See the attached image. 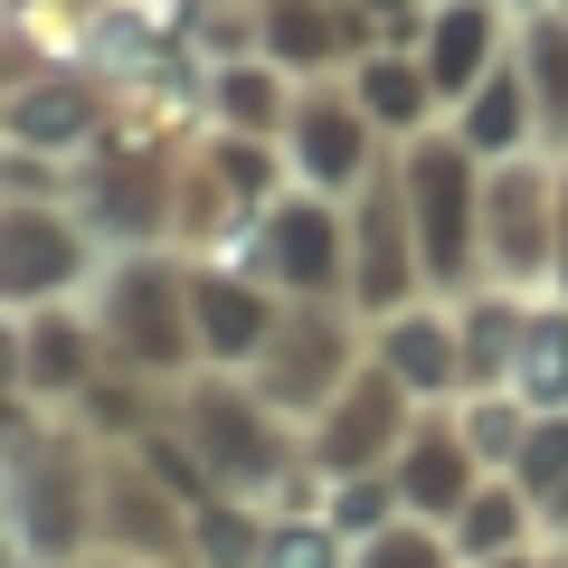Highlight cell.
<instances>
[{
	"instance_id": "1",
	"label": "cell",
	"mask_w": 568,
	"mask_h": 568,
	"mask_svg": "<svg viewBox=\"0 0 568 568\" xmlns=\"http://www.w3.org/2000/svg\"><path fill=\"white\" fill-rule=\"evenodd\" d=\"M407 227L426 237V265L436 275H455L474 246V181H465V152H446V142H417L407 152Z\"/></svg>"
},
{
	"instance_id": "2",
	"label": "cell",
	"mask_w": 568,
	"mask_h": 568,
	"mask_svg": "<svg viewBox=\"0 0 568 568\" xmlns=\"http://www.w3.org/2000/svg\"><path fill=\"white\" fill-rule=\"evenodd\" d=\"M104 342H114L133 369H171V361L190 351V332H181V284L152 275V265L123 275L114 294H104Z\"/></svg>"
},
{
	"instance_id": "3",
	"label": "cell",
	"mask_w": 568,
	"mask_h": 568,
	"mask_svg": "<svg viewBox=\"0 0 568 568\" xmlns=\"http://www.w3.org/2000/svg\"><path fill=\"white\" fill-rule=\"evenodd\" d=\"M77 275V227L58 209H0V304H48Z\"/></svg>"
},
{
	"instance_id": "4",
	"label": "cell",
	"mask_w": 568,
	"mask_h": 568,
	"mask_svg": "<svg viewBox=\"0 0 568 568\" xmlns=\"http://www.w3.org/2000/svg\"><path fill=\"white\" fill-rule=\"evenodd\" d=\"M0 133L20 142V152H77L95 133V95H85V77H29L0 104Z\"/></svg>"
},
{
	"instance_id": "5",
	"label": "cell",
	"mask_w": 568,
	"mask_h": 568,
	"mask_svg": "<svg viewBox=\"0 0 568 568\" xmlns=\"http://www.w3.org/2000/svg\"><path fill=\"white\" fill-rule=\"evenodd\" d=\"M265 265H275L294 294H332V275H342V219L313 209V200L265 209Z\"/></svg>"
},
{
	"instance_id": "6",
	"label": "cell",
	"mask_w": 568,
	"mask_h": 568,
	"mask_svg": "<svg viewBox=\"0 0 568 568\" xmlns=\"http://www.w3.org/2000/svg\"><path fill=\"white\" fill-rule=\"evenodd\" d=\"M465 474H474L465 426H426V436H407V455H398V503L417 511V521H446V511L474 503Z\"/></svg>"
},
{
	"instance_id": "7",
	"label": "cell",
	"mask_w": 568,
	"mask_h": 568,
	"mask_svg": "<svg viewBox=\"0 0 568 568\" xmlns=\"http://www.w3.org/2000/svg\"><path fill=\"white\" fill-rule=\"evenodd\" d=\"M200 426H209L200 455L227 474V484H265V474H275V436H265V417H246L237 398H209V407H200Z\"/></svg>"
},
{
	"instance_id": "8",
	"label": "cell",
	"mask_w": 568,
	"mask_h": 568,
	"mask_svg": "<svg viewBox=\"0 0 568 568\" xmlns=\"http://www.w3.org/2000/svg\"><path fill=\"white\" fill-rule=\"evenodd\" d=\"M388 446V379H369L361 398L323 407V465L332 474H369V455Z\"/></svg>"
},
{
	"instance_id": "9",
	"label": "cell",
	"mask_w": 568,
	"mask_h": 568,
	"mask_svg": "<svg viewBox=\"0 0 568 568\" xmlns=\"http://www.w3.org/2000/svg\"><path fill=\"white\" fill-rule=\"evenodd\" d=\"M361 133L369 123L351 104H304L294 114V162H304V181H351L361 171Z\"/></svg>"
},
{
	"instance_id": "10",
	"label": "cell",
	"mask_w": 568,
	"mask_h": 568,
	"mask_svg": "<svg viewBox=\"0 0 568 568\" xmlns=\"http://www.w3.org/2000/svg\"><path fill=\"white\" fill-rule=\"evenodd\" d=\"M493 67V10H474V0H446V20H436V67L426 77L446 85V95H474Z\"/></svg>"
},
{
	"instance_id": "11",
	"label": "cell",
	"mask_w": 568,
	"mask_h": 568,
	"mask_svg": "<svg viewBox=\"0 0 568 568\" xmlns=\"http://www.w3.org/2000/svg\"><path fill=\"white\" fill-rule=\"evenodd\" d=\"M190 313H200V332H209L219 361H237V351L265 342V304L246 294V284H227V275H200V284H190Z\"/></svg>"
},
{
	"instance_id": "12",
	"label": "cell",
	"mask_w": 568,
	"mask_h": 568,
	"mask_svg": "<svg viewBox=\"0 0 568 568\" xmlns=\"http://www.w3.org/2000/svg\"><path fill=\"white\" fill-rule=\"evenodd\" d=\"M455 361H465V351H455V332L426 323V313H417V323H388V342H379V369H388L398 388H446Z\"/></svg>"
},
{
	"instance_id": "13",
	"label": "cell",
	"mask_w": 568,
	"mask_h": 568,
	"mask_svg": "<svg viewBox=\"0 0 568 568\" xmlns=\"http://www.w3.org/2000/svg\"><path fill=\"white\" fill-rule=\"evenodd\" d=\"M521 123H530L521 77H511V67H493V77L465 95V152H493V162H503L511 142H521Z\"/></svg>"
},
{
	"instance_id": "14",
	"label": "cell",
	"mask_w": 568,
	"mask_h": 568,
	"mask_svg": "<svg viewBox=\"0 0 568 568\" xmlns=\"http://www.w3.org/2000/svg\"><path fill=\"white\" fill-rule=\"evenodd\" d=\"M521 493L549 511V521H568V417H540L521 436Z\"/></svg>"
},
{
	"instance_id": "15",
	"label": "cell",
	"mask_w": 568,
	"mask_h": 568,
	"mask_svg": "<svg viewBox=\"0 0 568 568\" xmlns=\"http://www.w3.org/2000/svg\"><path fill=\"white\" fill-rule=\"evenodd\" d=\"M256 568H351V549L332 521H284L256 540Z\"/></svg>"
},
{
	"instance_id": "16",
	"label": "cell",
	"mask_w": 568,
	"mask_h": 568,
	"mask_svg": "<svg viewBox=\"0 0 568 568\" xmlns=\"http://www.w3.org/2000/svg\"><path fill=\"white\" fill-rule=\"evenodd\" d=\"M493 209H503V219H493L503 256H511V265H530V256H540V181H530V171H511V181L493 190Z\"/></svg>"
},
{
	"instance_id": "17",
	"label": "cell",
	"mask_w": 568,
	"mask_h": 568,
	"mask_svg": "<svg viewBox=\"0 0 568 568\" xmlns=\"http://www.w3.org/2000/svg\"><path fill=\"white\" fill-rule=\"evenodd\" d=\"M77 351H85L77 332H67L58 313H39V332H20V379H39V388H67V379L85 369Z\"/></svg>"
},
{
	"instance_id": "18",
	"label": "cell",
	"mask_w": 568,
	"mask_h": 568,
	"mask_svg": "<svg viewBox=\"0 0 568 568\" xmlns=\"http://www.w3.org/2000/svg\"><path fill=\"white\" fill-rule=\"evenodd\" d=\"M361 104L379 123H417L426 114V77H417V67H398V58H369L361 67Z\"/></svg>"
},
{
	"instance_id": "19",
	"label": "cell",
	"mask_w": 568,
	"mask_h": 568,
	"mask_svg": "<svg viewBox=\"0 0 568 568\" xmlns=\"http://www.w3.org/2000/svg\"><path fill=\"white\" fill-rule=\"evenodd\" d=\"M455 540L474 549V559H493V549L521 540V493H474L465 511H455Z\"/></svg>"
},
{
	"instance_id": "20",
	"label": "cell",
	"mask_w": 568,
	"mask_h": 568,
	"mask_svg": "<svg viewBox=\"0 0 568 568\" xmlns=\"http://www.w3.org/2000/svg\"><path fill=\"white\" fill-rule=\"evenodd\" d=\"M398 227H407V209H388V200H369V265H361V294L369 304H398Z\"/></svg>"
},
{
	"instance_id": "21",
	"label": "cell",
	"mask_w": 568,
	"mask_h": 568,
	"mask_svg": "<svg viewBox=\"0 0 568 568\" xmlns=\"http://www.w3.org/2000/svg\"><path fill=\"white\" fill-rule=\"evenodd\" d=\"M265 39H275V58L284 67H313L332 48V20L313 10V0H275V20H265Z\"/></svg>"
},
{
	"instance_id": "22",
	"label": "cell",
	"mask_w": 568,
	"mask_h": 568,
	"mask_svg": "<svg viewBox=\"0 0 568 568\" xmlns=\"http://www.w3.org/2000/svg\"><path fill=\"white\" fill-rule=\"evenodd\" d=\"M351 568H446V540H436V530H398V521H388V530H369V540H361V559H351Z\"/></svg>"
},
{
	"instance_id": "23",
	"label": "cell",
	"mask_w": 568,
	"mask_h": 568,
	"mask_svg": "<svg viewBox=\"0 0 568 568\" xmlns=\"http://www.w3.org/2000/svg\"><path fill=\"white\" fill-rule=\"evenodd\" d=\"M521 388H530V398H568V323L559 332H530V342H521Z\"/></svg>"
},
{
	"instance_id": "24",
	"label": "cell",
	"mask_w": 568,
	"mask_h": 568,
	"mask_svg": "<svg viewBox=\"0 0 568 568\" xmlns=\"http://www.w3.org/2000/svg\"><path fill=\"white\" fill-rule=\"evenodd\" d=\"M530 77H540V104L549 114H568V29H530Z\"/></svg>"
},
{
	"instance_id": "25",
	"label": "cell",
	"mask_w": 568,
	"mask_h": 568,
	"mask_svg": "<svg viewBox=\"0 0 568 568\" xmlns=\"http://www.w3.org/2000/svg\"><path fill=\"white\" fill-rule=\"evenodd\" d=\"M332 530H388V493L369 484V474H342V493H332Z\"/></svg>"
},
{
	"instance_id": "26",
	"label": "cell",
	"mask_w": 568,
	"mask_h": 568,
	"mask_svg": "<svg viewBox=\"0 0 568 568\" xmlns=\"http://www.w3.org/2000/svg\"><path fill=\"white\" fill-rule=\"evenodd\" d=\"M465 446L503 465V455H521V417H511V407H474V417H465Z\"/></svg>"
},
{
	"instance_id": "27",
	"label": "cell",
	"mask_w": 568,
	"mask_h": 568,
	"mask_svg": "<svg viewBox=\"0 0 568 568\" xmlns=\"http://www.w3.org/2000/svg\"><path fill=\"white\" fill-rule=\"evenodd\" d=\"M227 114H265V85L256 77H227Z\"/></svg>"
},
{
	"instance_id": "28",
	"label": "cell",
	"mask_w": 568,
	"mask_h": 568,
	"mask_svg": "<svg viewBox=\"0 0 568 568\" xmlns=\"http://www.w3.org/2000/svg\"><path fill=\"white\" fill-rule=\"evenodd\" d=\"M10 436H39V426H29V407L10 398V388H0V446H10Z\"/></svg>"
},
{
	"instance_id": "29",
	"label": "cell",
	"mask_w": 568,
	"mask_h": 568,
	"mask_svg": "<svg viewBox=\"0 0 568 568\" xmlns=\"http://www.w3.org/2000/svg\"><path fill=\"white\" fill-rule=\"evenodd\" d=\"M0 388H20V332L0 323Z\"/></svg>"
},
{
	"instance_id": "30",
	"label": "cell",
	"mask_w": 568,
	"mask_h": 568,
	"mask_svg": "<svg viewBox=\"0 0 568 568\" xmlns=\"http://www.w3.org/2000/svg\"><path fill=\"white\" fill-rule=\"evenodd\" d=\"M0 104H10V85H0Z\"/></svg>"
},
{
	"instance_id": "31",
	"label": "cell",
	"mask_w": 568,
	"mask_h": 568,
	"mask_svg": "<svg viewBox=\"0 0 568 568\" xmlns=\"http://www.w3.org/2000/svg\"><path fill=\"white\" fill-rule=\"evenodd\" d=\"M559 265H568V246H559Z\"/></svg>"
}]
</instances>
